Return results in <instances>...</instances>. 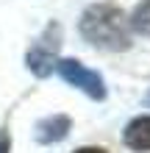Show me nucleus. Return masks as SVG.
<instances>
[{"mask_svg": "<svg viewBox=\"0 0 150 153\" xmlns=\"http://www.w3.org/2000/svg\"><path fill=\"white\" fill-rule=\"evenodd\" d=\"M81 36L100 50H128L131 25L117 6L95 3L81 14Z\"/></svg>", "mask_w": 150, "mask_h": 153, "instance_id": "nucleus-1", "label": "nucleus"}, {"mask_svg": "<svg viewBox=\"0 0 150 153\" xmlns=\"http://www.w3.org/2000/svg\"><path fill=\"white\" fill-rule=\"evenodd\" d=\"M58 48H61V25L50 22L47 28L42 31V36L36 42H31L28 53H25V67H28L36 78H47L53 70H56Z\"/></svg>", "mask_w": 150, "mask_h": 153, "instance_id": "nucleus-2", "label": "nucleus"}, {"mask_svg": "<svg viewBox=\"0 0 150 153\" xmlns=\"http://www.w3.org/2000/svg\"><path fill=\"white\" fill-rule=\"evenodd\" d=\"M56 73L67 81L69 86L81 89L83 95H89L92 100H106V81L100 73L83 67L78 59H61L56 61Z\"/></svg>", "mask_w": 150, "mask_h": 153, "instance_id": "nucleus-3", "label": "nucleus"}, {"mask_svg": "<svg viewBox=\"0 0 150 153\" xmlns=\"http://www.w3.org/2000/svg\"><path fill=\"white\" fill-rule=\"evenodd\" d=\"M69 131V117L67 114H53L45 120L36 123V139L42 145H53V142H61Z\"/></svg>", "mask_w": 150, "mask_h": 153, "instance_id": "nucleus-4", "label": "nucleus"}, {"mask_svg": "<svg viewBox=\"0 0 150 153\" xmlns=\"http://www.w3.org/2000/svg\"><path fill=\"white\" fill-rule=\"evenodd\" d=\"M125 145L131 150H139V153H147L150 150V117H136L125 125V134H122Z\"/></svg>", "mask_w": 150, "mask_h": 153, "instance_id": "nucleus-5", "label": "nucleus"}, {"mask_svg": "<svg viewBox=\"0 0 150 153\" xmlns=\"http://www.w3.org/2000/svg\"><path fill=\"white\" fill-rule=\"evenodd\" d=\"M131 31H136V33H142V36H150V0H145L142 6H136V11L131 14Z\"/></svg>", "mask_w": 150, "mask_h": 153, "instance_id": "nucleus-6", "label": "nucleus"}, {"mask_svg": "<svg viewBox=\"0 0 150 153\" xmlns=\"http://www.w3.org/2000/svg\"><path fill=\"white\" fill-rule=\"evenodd\" d=\"M0 153H11V137L6 131H0Z\"/></svg>", "mask_w": 150, "mask_h": 153, "instance_id": "nucleus-7", "label": "nucleus"}, {"mask_svg": "<svg viewBox=\"0 0 150 153\" xmlns=\"http://www.w3.org/2000/svg\"><path fill=\"white\" fill-rule=\"evenodd\" d=\"M75 153H109V150H103V148H81V150H75Z\"/></svg>", "mask_w": 150, "mask_h": 153, "instance_id": "nucleus-8", "label": "nucleus"}, {"mask_svg": "<svg viewBox=\"0 0 150 153\" xmlns=\"http://www.w3.org/2000/svg\"><path fill=\"white\" fill-rule=\"evenodd\" d=\"M147 106H150V95H147Z\"/></svg>", "mask_w": 150, "mask_h": 153, "instance_id": "nucleus-9", "label": "nucleus"}]
</instances>
